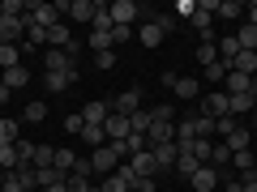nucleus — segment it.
Instances as JSON below:
<instances>
[{
	"instance_id": "nucleus-20",
	"label": "nucleus",
	"mask_w": 257,
	"mask_h": 192,
	"mask_svg": "<svg viewBox=\"0 0 257 192\" xmlns=\"http://www.w3.org/2000/svg\"><path fill=\"white\" fill-rule=\"evenodd\" d=\"M231 68L244 73V77H253V73H257V52H240L236 60H231Z\"/></svg>"
},
{
	"instance_id": "nucleus-9",
	"label": "nucleus",
	"mask_w": 257,
	"mask_h": 192,
	"mask_svg": "<svg viewBox=\"0 0 257 192\" xmlns=\"http://www.w3.org/2000/svg\"><path fill=\"white\" fill-rule=\"evenodd\" d=\"M197 64H202V68L219 64V38H210V34L202 38V47H197Z\"/></svg>"
},
{
	"instance_id": "nucleus-13",
	"label": "nucleus",
	"mask_w": 257,
	"mask_h": 192,
	"mask_svg": "<svg viewBox=\"0 0 257 192\" xmlns=\"http://www.w3.org/2000/svg\"><path fill=\"white\" fill-rule=\"evenodd\" d=\"M69 18L73 22H94V0H69Z\"/></svg>"
},
{
	"instance_id": "nucleus-23",
	"label": "nucleus",
	"mask_w": 257,
	"mask_h": 192,
	"mask_svg": "<svg viewBox=\"0 0 257 192\" xmlns=\"http://www.w3.org/2000/svg\"><path fill=\"white\" fill-rule=\"evenodd\" d=\"M26 82H30L26 64H18V68H9V73H5V86H9V90H26Z\"/></svg>"
},
{
	"instance_id": "nucleus-42",
	"label": "nucleus",
	"mask_w": 257,
	"mask_h": 192,
	"mask_svg": "<svg viewBox=\"0 0 257 192\" xmlns=\"http://www.w3.org/2000/svg\"><path fill=\"white\" fill-rule=\"evenodd\" d=\"M155 26L167 34V30H176V18H172V13H155Z\"/></svg>"
},
{
	"instance_id": "nucleus-27",
	"label": "nucleus",
	"mask_w": 257,
	"mask_h": 192,
	"mask_svg": "<svg viewBox=\"0 0 257 192\" xmlns=\"http://www.w3.org/2000/svg\"><path fill=\"white\" fill-rule=\"evenodd\" d=\"M227 162H231V150H227V141H223V146H214V150H210V162H206V166H214V171H223Z\"/></svg>"
},
{
	"instance_id": "nucleus-50",
	"label": "nucleus",
	"mask_w": 257,
	"mask_h": 192,
	"mask_svg": "<svg viewBox=\"0 0 257 192\" xmlns=\"http://www.w3.org/2000/svg\"><path fill=\"white\" fill-rule=\"evenodd\" d=\"M253 132H257V116H253Z\"/></svg>"
},
{
	"instance_id": "nucleus-34",
	"label": "nucleus",
	"mask_w": 257,
	"mask_h": 192,
	"mask_svg": "<svg viewBox=\"0 0 257 192\" xmlns=\"http://www.w3.org/2000/svg\"><path fill=\"white\" fill-rule=\"evenodd\" d=\"M56 162V150L52 146H35V171H39V166H52Z\"/></svg>"
},
{
	"instance_id": "nucleus-12",
	"label": "nucleus",
	"mask_w": 257,
	"mask_h": 192,
	"mask_svg": "<svg viewBox=\"0 0 257 192\" xmlns=\"http://www.w3.org/2000/svg\"><path fill=\"white\" fill-rule=\"evenodd\" d=\"M107 116H111V102H86V107H82V120H86V124H103Z\"/></svg>"
},
{
	"instance_id": "nucleus-35",
	"label": "nucleus",
	"mask_w": 257,
	"mask_h": 192,
	"mask_svg": "<svg viewBox=\"0 0 257 192\" xmlns=\"http://www.w3.org/2000/svg\"><path fill=\"white\" fill-rule=\"evenodd\" d=\"M0 166L5 171H18V146H0Z\"/></svg>"
},
{
	"instance_id": "nucleus-39",
	"label": "nucleus",
	"mask_w": 257,
	"mask_h": 192,
	"mask_svg": "<svg viewBox=\"0 0 257 192\" xmlns=\"http://www.w3.org/2000/svg\"><path fill=\"white\" fill-rule=\"evenodd\" d=\"M231 162L240 166V175H248V171H253V154H248V150H240V154H231Z\"/></svg>"
},
{
	"instance_id": "nucleus-26",
	"label": "nucleus",
	"mask_w": 257,
	"mask_h": 192,
	"mask_svg": "<svg viewBox=\"0 0 257 192\" xmlns=\"http://www.w3.org/2000/svg\"><path fill=\"white\" fill-rule=\"evenodd\" d=\"M22 132H18V120H0V146H18Z\"/></svg>"
},
{
	"instance_id": "nucleus-5",
	"label": "nucleus",
	"mask_w": 257,
	"mask_h": 192,
	"mask_svg": "<svg viewBox=\"0 0 257 192\" xmlns=\"http://www.w3.org/2000/svg\"><path fill=\"white\" fill-rule=\"evenodd\" d=\"M189 184L197 192H214V188H219V171H214V166H197V171L189 175Z\"/></svg>"
},
{
	"instance_id": "nucleus-47",
	"label": "nucleus",
	"mask_w": 257,
	"mask_h": 192,
	"mask_svg": "<svg viewBox=\"0 0 257 192\" xmlns=\"http://www.w3.org/2000/svg\"><path fill=\"white\" fill-rule=\"evenodd\" d=\"M9 98H13V90H9V86H0V107H5Z\"/></svg>"
},
{
	"instance_id": "nucleus-18",
	"label": "nucleus",
	"mask_w": 257,
	"mask_h": 192,
	"mask_svg": "<svg viewBox=\"0 0 257 192\" xmlns=\"http://www.w3.org/2000/svg\"><path fill=\"white\" fill-rule=\"evenodd\" d=\"M236 56H240V43H236V34H223V38H219V60L231 68V60H236Z\"/></svg>"
},
{
	"instance_id": "nucleus-22",
	"label": "nucleus",
	"mask_w": 257,
	"mask_h": 192,
	"mask_svg": "<svg viewBox=\"0 0 257 192\" xmlns=\"http://www.w3.org/2000/svg\"><path fill=\"white\" fill-rule=\"evenodd\" d=\"M56 171H60V175H73V166H77V154H73V150H56Z\"/></svg>"
},
{
	"instance_id": "nucleus-15",
	"label": "nucleus",
	"mask_w": 257,
	"mask_h": 192,
	"mask_svg": "<svg viewBox=\"0 0 257 192\" xmlns=\"http://www.w3.org/2000/svg\"><path fill=\"white\" fill-rule=\"evenodd\" d=\"M52 184H64V175L56 171V166H39L35 171V188L43 192V188H52Z\"/></svg>"
},
{
	"instance_id": "nucleus-11",
	"label": "nucleus",
	"mask_w": 257,
	"mask_h": 192,
	"mask_svg": "<svg viewBox=\"0 0 257 192\" xmlns=\"http://www.w3.org/2000/svg\"><path fill=\"white\" fill-rule=\"evenodd\" d=\"M172 90H176V98L189 102V98H197V94H202V82H197V77H176Z\"/></svg>"
},
{
	"instance_id": "nucleus-28",
	"label": "nucleus",
	"mask_w": 257,
	"mask_h": 192,
	"mask_svg": "<svg viewBox=\"0 0 257 192\" xmlns=\"http://www.w3.org/2000/svg\"><path fill=\"white\" fill-rule=\"evenodd\" d=\"M197 166H202V162H197V158H193V154H180V158H176V166H172V171H176V175H184V180H189V175L197 171Z\"/></svg>"
},
{
	"instance_id": "nucleus-10",
	"label": "nucleus",
	"mask_w": 257,
	"mask_h": 192,
	"mask_svg": "<svg viewBox=\"0 0 257 192\" xmlns=\"http://www.w3.org/2000/svg\"><path fill=\"white\" fill-rule=\"evenodd\" d=\"M202 111H206L210 120H223V116H227V94H206V98H202Z\"/></svg>"
},
{
	"instance_id": "nucleus-30",
	"label": "nucleus",
	"mask_w": 257,
	"mask_h": 192,
	"mask_svg": "<svg viewBox=\"0 0 257 192\" xmlns=\"http://www.w3.org/2000/svg\"><path fill=\"white\" fill-rule=\"evenodd\" d=\"M43 86H47V94H60V90H69L73 82H69L64 73H47V77H43Z\"/></svg>"
},
{
	"instance_id": "nucleus-51",
	"label": "nucleus",
	"mask_w": 257,
	"mask_h": 192,
	"mask_svg": "<svg viewBox=\"0 0 257 192\" xmlns=\"http://www.w3.org/2000/svg\"><path fill=\"white\" fill-rule=\"evenodd\" d=\"M0 18H5V9H0Z\"/></svg>"
},
{
	"instance_id": "nucleus-36",
	"label": "nucleus",
	"mask_w": 257,
	"mask_h": 192,
	"mask_svg": "<svg viewBox=\"0 0 257 192\" xmlns=\"http://www.w3.org/2000/svg\"><path fill=\"white\" fill-rule=\"evenodd\" d=\"M236 128H240V120H236V116H223V120H214V132H223V137H231Z\"/></svg>"
},
{
	"instance_id": "nucleus-48",
	"label": "nucleus",
	"mask_w": 257,
	"mask_h": 192,
	"mask_svg": "<svg viewBox=\"0 0 257 192\" xmlns=\"http://www.w3.org/2000/svg\"><path fill=\"white\" fill-rule=\"evenodd\" d=\"M43 192H69V184H52V188H43Z\"/></svg>"
},
{
	"instance_id": "nucleus-19",
	"label": "nucleus",
	"mask_w": 257,
	"mask_h": 192,
	"mask_svg": "<svg viewBox=\"0 0 257 192\" xmlns=\"http://www.w3.org/2000/svg\"><path fill=\"white\" fill-rule=\"evenodd\" d=\"M18 64H22L18 43H5V47H0V73H9V68H18Z\"/></svg>"
},
{
	"instance_id": "nucleus-16",
	"label": "nucleus",
	"mask_w": 257,
	"mask_h": 192,
	"mask_svg": "<svg viewBox=\"0 0 257 192\" xmlns=\"http://www.w3.org/2000/svg\"><path fill=\"white\" fill-rule=\"evenodd\" d=\"M227 94H253V77H244V73L231 68L227 73Z\"/></svg>"
},
{
	"instance_id": "nucleus-52",
	"label": "nucleus",
	"mask_w": 257,
	"mask_h": 192,
	"mask_svg": "<svg viewBox=\"0 0 257 192\" xmlns=\"http://www.w3.org/2000/svg\"><path fill=\"white\" fill-rule=\"evenodd\" d=\"M0 47H5V38H0Z\"/></svg>"
},
{
	"instance_id": "nucleus-29",
	"label": "nucleus",
	"mask_w": 257,
	"mask_h": 192,
	"mask_svg": "<svg viewBox=\"0 0 257 192\" xmlns=\"http://www.w3.org/2000/svg\"><path fill=\"white\" fill-rule=\"evenodd\" d=\"M64 184H69V192H94V184H90V175H64Z\"/></svg>"
},
{
	"instance_id": "nucleus-38",
	"label": "nucleus",
	"mask_w": 257,
	"mask_h": 192,
	"mask_svg": "<svg viewBox=\"0 0 257 192\" xmlns=\"http://www.w3.org/2000/svg\"><path fill=\"white\" fill-rule=\"evenodd\" d=\"M210 132H214V120L210 116H197V141H210Z\"/></svg>"
},
{
	"instance_id": "nucleus-14",
	"label": "nucleus",
	"mask_w": 257,
	"mask_h": 192,
	"mask_svg": "<svg viewBox=\"0 0 257 192\" xmlns=\"http://www.w3.org/2000/svg\"><path fill=\"white\" fill-rule=\"evenodd\" d=\"M176 150H180V154H193L197 162L206 166V162H210V150H214V146H210V141H189V146H176Z\"/></svg>"
},
{
	"instance_id": "nucleus-45",
	"label": "nucleus",
	"mask_w": 257,
	"mask_h": 192,
	"mask_svg": "<svg viewBox=\"0 0 257 192\" xmlns=\"http://www.w3.org/2000/svg\"><path fill=\"white\" fill-rule=\"evenodd\" d=\"M128 192H155V180H133V188Z\"/></svg>"
},
{
	"instance_id": "nucleus-3",
	"label": "nucleus",
	"mask_w": 257,
	"mask_h": 192,
	"mask_svg": "<svg viewBox=\"0 0 257 192\" xmlns=\"http://www.w3.org/2000/svg\"><path fill=\"white\" fill-rule=\"evenodd\" d=\"M111 111H120V116H133V111H142V90H138V86H128L124 94H116V98H111Z\"/></svg>"
},
{
	"instance_id": "nucleus-4",
	"label": "nucleus",
	"mask_w": 257,
	"mask_h": 192,
	"mask_svg": "<svg viewBox=\"0 0 257 192\" xmlns=\"http://www.w3.org/2000/svg\"><path fill=\"white\" fill-rule=\"evenodd\" d=\"M103 132H107V141H128V116L111 111V116L103 120Z\"/></svg>"
},
{
	"instance_id": "nucleus-7",
	"label": "nucleus",
	"mask_w": 257,
	"mask_h": 192,
	"mask_svg": "<svg viewBox=\"0 0 257 192\" xmlns=\"http://www.w3.org/2000/svg\"><path fill=\"white\" fill-rule=\"evenodd\" d=\"M150 154H155L159 171H172V166H176V158H180V150H176V141H167V146H155Z\"/></svg>"
},
{
	"instance_id": "nucleus-43",
	"label": "nucleus",
	"mask_w": 257,
	"mask_h": 192,
	"mask_svg": "<svg viewBox=\"0 0 257 192\" xmlns=\"http://www.w3.org/2000/svg\"><path fill=\"white\" fill-rule=\"evenodd\" d=\"M94 64H99V68H111V64H116V52H94Z\"/></svg>"
},
{
	"instance_id": "nucleus-24",
	"label": "nucleus",
	"mask_w": 257,
	"mask_h": 192,
	"mask_svg": "<svg viewBox=\"0 0 257 192\" xmlns=\"http://www.w3.org/2000/svg\"><path fill=\"white\" fill-rule=\"evenodd\" d=\"M82 141H86V146H94V150L107 146V132H103V124H86V128H82Z\"/></svg>"
},
{
	"instance_id": "nucleus-40",
	"label": "nucleus",
	"mask_w": 257,
	"mask_h": 192,
	"mask_svg": "<svg viewBox=\"0 0 257 192\" xmlns=\"http://www.w3.org/2000/svg\"><path fill=\"white\" fill-rule=\"evenodd\" d=\"M26 38L43 47V43H47V30H43V26H35V22H26Z\"/></svg>"
},
{
	"instance_id": "nucleus-31",
	"label": "nucleus",
	"mask_w": 257,
	"mask_h": 192,
	"mask_svg": "<svg viewBox=\"0 0 257 192\" xmlns=\"http://www.w3.org/2000/svg\"><path fill=\"white\" fill-rule=\"evenodd\" d=\"M142 43H146V47H159V43H163V30H159L155 22H146V26H142Z\"/></svg>"
},
{
	"instance_id": "nucleus-21",
	"label": "nucleus",
	"mask_w": 257,
	"mask_h": 192,
	"mask_svg": "<svg viewBox=\"0 0 257 192\" xmlns=\"http://www.w3.org/2000/svg\"><path fill=\"white\" fill-rule=\"evenodd\" d=\"M214 18H227V22H240V18H244V4H240V0H219V13H214Z\"/></svg>"
},
{
	"instance_id": "nucleus-25",
	"label": "nucleus",
	"mask_w": 257,
	"mask_h": 192,
	"mask_svg": "<svg viewBox=\"0 0 257 192\" xmlns=\"http://www.w3.org/2000/svg\"><path fill=\"white\" fill-rule=\"evenodd\" d=\"M223 141H227V150H231V154H240V150H248L253 132H248V128H236V132H231V137H223Z\"/></svg>"
},
{
	"instance_id": "nucleus-44",
	"label": "nucleus",
	"mask_w": 257,
	"mask_h": 192,
	"mask_svg": "<svg viewBox=\"0 0 257 192\" xmlns=\"http://www.w3.org/2000/svg\"><path fill=\"white\" fill-rule=\"evenodd\" d=\"M124 38H128V26H111V47L124 43Z\"/></svg>"
},
{
	"instance_id": "nucleus-1",
	"label": "nucleus",
	"mask_w": 257,
	"mask_h": 192,
	"mask_svg": "<svg viewBox=\"0 0 257 192\" xmlns=\"http://www.w3.org/2000/svg\"><path fill=\"white\" fill-rule=\"evenodd\" d=\"M128 171L138 175V180H155V175H159V162H155V154H150V150H142V154L128 158Z\"/></svg>"
},
{
	"instance_id": "nucleus-6",
	"label": "nucleus",
	"mask_w": 257,
	"mask_h": 192,
	"mask_svg": "<svg viewBox=\"0 0 257 192\" xmlns=\"http://www.w3.org/2000/svg\"><path fill=\"white\" fill-rule=\"evenodd\" d=\"M26 34V18H0V38L5 43H18Z\"/></svg>"
},
{
	"instance_id": "nucleus-49",
	"label": "nucleus",
	"mask_w": 257,
	"mask_h": 192,
	"mask_svg": "<svg viewBox=\"0 0 257 192\" xmlns=\"http://www.w3.org/2000/svg\"><path fill=\"white\" fill-rule=\"evenodd\" d=\"M253 102H257V82H253Z\"/></svg>"
},
{
	"instance_id": "nucleus-46",
	"label": "nucleus",
	"mask_w": 257,
	"mask_h": 192,
	"mask_svg": "<svg viewBox=\"0 0 257 192\" xmlns=\"http://www.w3.org/2000/svg\"><path fill=\"white\" fill-rule=\"evenodd\" d=\"M244 22L257 30V0H253V4H244Z\"/></svg>"
},
{
	"instance_id": "nucleus-32",
	"label": "nucleus",
	"mask_w": 257,
	"mask_h": 192,
	"mask_svg": "<svg viewBox=\"0 0 257 192\" xmlns=\"http://www.w3.org/2000/svg\"><path fill=\"white\" fill-rule=\"evenodd\" d=\"M90 47L94 52H111V30H90Z\"/></svg>"
},
{
	"instance_id": "nucleus-8",
	"label": "nucleus",
	"mask_w": 257,
	"mask_h": 192,
	"mask_svg": "<svg viewBox=\"0 0 257 192\" xmlns=\"http://www.w3.org/2000/svg\"><path fill=\"white\" fill-rule=\"evenodd\" d=\"M248 111H257V102H253V94H227V116H248Z\"/></svg>"
},
{
	"instance_id": "nucleus-37",
	"label": "nucleus",
	"mask_w": 257,
	"mask_h": 192,
	"mask_svg": "<svg viewBox=\"0 0 257 192\" xmlns=\"http://www.w3.org/2000/svg\"><path fill=\"white\" fill-rule=\"evenodd\" d=\"M227 73H231V68H227V64H210V68H206V82H227Z\"/></svg>"
},
{
	"instance_id": "nucleus-41",
	"label": "nucleus",
	"mask_w": 257,
	"mask_h": 192,
	"mask_svg": "<svg viewBox=\"0 0 257 192\" xmlns=\"http://www.w3.org/2000/svg\"><path fill=\"white\" fill-rule=\"evenodd\" d=\"M64 128H69V132H73V137H82V128H86L82 111H77V116H69V120H64Z\"/></svg>"
},
{
	"instance_id": "nucleus-17",
	"label": "nucleus",
	"mask_w": 257,
	"mask_h": 192,
	"mask_svg": "<svg viewBox=\"0 0 257 192\" xmlns=\"http://www.w3.org/2000/svg\"><path fill=\"white\" fill-rule=\"evenodd\" d=\"M150 124H155V111H133V116H128V132H142V137H146Z\"/></svg>"
},
{
	"instance_id": "nucleus-33",
	"label": "nucleus",
	"mask_w": 257,
	"mask_h": 192,
	"mask_svg": "<svg viewBox=\"0 0 257 192\" xmlns=\"http://www.w3.org/2000/svg\"><path fill=\"white\" fill-rule=\"evenodd\" d=\"M47 120V102H26V124H43Z\"/></svg>"
},
{
	"instance_id": "nucleus-2",
	"label": "nucleus",
	"mask_w": 257,
	"mask_h": 192,
	"mask_svg": "<svg viewBox=\"0 0 257 192\" xmlns=\"http://www.w3.org/2000/svg\"><path fill=\"white\" fill-rule=\"evenodd\" d=\"M138 4L133 0H116V4H107V18H111V26H133V18H138Z\"/></svg>"
},
{
	"instance_id": "nucleus-53",
	"label": "nucleus",
	"mask_w": 257,
	"mask_h": 192,
	"mask_svg": "<svg viewBox=\"0 0 257 192\" xmlns=\"http://www.w3.org/2000/svg\"><path fill=\"white\" fill-rule=\"evenodd\" d=\"M35 192H39V188H35Z\"/></svg>"
}]
</instances>
